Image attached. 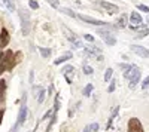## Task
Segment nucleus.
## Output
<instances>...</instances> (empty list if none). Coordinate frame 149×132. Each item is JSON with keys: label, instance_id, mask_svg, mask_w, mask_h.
<instances>
[{"label": "nucleus", "instance_id": "72a5a7b5", "mask_svg": "<svg viewBox=\"0 0 149 132\" xmlns=\"http://www.w3.org/2000/svg\"><path fill=\"white\" fill-rule=\"evenodd\" d=\"M84 132H91V129H90V126H86V128L84 129Z\"/></svg>", "mask_w": 149, "mask_h": 132}, {"label": "nucleus", "instance_id": "f3484780", "mask_svg": "<svg viewBox=\"0 0 149 132\" xmlns=\"http://www.w3.org/2000/svg\"><path fill=\"white\" fill-rule=\"evenodd\" d=\"M3 5L6 6V9L9 12H15L17 10V6H15V0H2Z\"/></svg>", "mask_w": 149, "mask_h": 132}, {"label": "nucleus", "instance_id": "f8f14e48", "mask_svg": "<svg viewBox=\"0 0 149 132\" xmlns=\"http://www.w3.org/2000/svg\"><path fill=\"white\" fill-rule=\"evenodd\" d=\"M63 74H64L67 83H72V80H73L72 77H73V74H74V68H73L72 65H66V67L63 68Z\"/></svg>", "mask_w": 149, "mask_h": 132}, {"label": "nucleus", "instance_id": "1a4fd4ad", "mask_svg": "<svg viewBox=\"0 0 149 132\" xmlns=\"http://www.w3.org/2000/svg\"><path fill=\"white\" fill-rule=\"evenodd\" d=\"M142 15L139 12H131V16H130V22H131V27H139L142 25Z\"/></svg>", "mask_w": 149, "mask_h": 132}, {"label": "nucleus", "instance_id": "c756f323", "mask_svg": "<svg viewBox=\"0 0 149 132\" xmlns=\"http://www.w3.org/2000/svg\"><path fill=\"white\" fill-rule=\"evenodd\" d=\"M115 91V80L110 83V86H109V89H107V92H113Z\"/></svg>", "mask_w": 149, "mask_h": 132}, {"label": "nucleus", "instance_id": "7ed1b4c3", "mask_svg": "<svg viewBox=\"0 0 149 132\" xmlns=\"http://www.w3.org/2000/svg\"><path fill=\"white\" fill-rule=\"evenodd\" d=\"M26 119H27V105H26V102H22V104H21V107H19L18 120H17L15 126L12 128V131H10V132H15V131H17V128H19V126H21L24 122H26Z\"/></svg>", "mask_w": 149, "mask_h": 132}, {"label": "nucleus", "instance_id": "2f4dec72", "mask_svg": "<svg viewBox=\"0 0 149 132\" xmlns=\"http://www.w3.org/2000/svg\"><path fill=\"white\" fill-rule=\"evenodd\" d=\"M90 129H91V131H97V129H98V125H97V123H93V125H90Z\"/></svg>", "mask_w": 149, "mask_h": 132}, {"label": "nucleus", "instance_id": "dca6fc26", "mask_svg": "<svg viewBox=\"0 0 149 132\" xmlns=\"http://www.w3.org/2000/svg\"><path fill=\"white\" fill-rule=\"evenodd\" d=\"M139 80H140V71H139V73H136V74H134V76H133V77L128 80V82H130V83H128V86H130L131 89H134L136 86H137Z\"/></svg>", "mask_w": 149, "mask_h": 132}, {"label": "nucleus", "instance_id": "39448f33", "mask_svg": "<svg viewBox=\"0 0 149 132\" xmlns=\"http://www.w3.org/2000/svg\"><path fill=\"white\" fill-rule=\"evenodd\" d=\"M98 5H100V6L104 9V12H106V14H109V15H113V14H116V12L119 10V8H118L116 5L109 3V2H104V0H100V2H98Z\"/></svg>", "mask_w": 149, "mask_h": 132}, {"label": "nucleus", "instance_id": "f704fd0d", "mask_svg": "<svg viewBox=\"0 0 149 132\" xmlns=\"http://www.w3.org/2000/svg\"><path fill=\"white\" fill-rule=\"evenodd\" d=\"M2 58H3V52H2V51H0V59H2Z\"/></svg>", "mask_w": 149, "mask_h": 132}, {"label": "nucleus", "instance_id": "473e14b6", "mask_svg": "<svg viewBox=\"0 0 149 132\" xmlns=\"http://www.w3.org/2000/svg\"><path fill=\"white\" fill-rule=\"evenodd\" d=\"M3 114H5V111L0 110V125H2V120H3Z\"/></svg>", "mask_w": 149, "mask_h": 132}, {"label": "nucleus", "instance_id": "4468645a", "mask_svg": "<svg viewBox=\"0 0 149 132\" xmlns=\"http://www.w3.org/2000/svg\"><path fill=\"white\" fill-rule=\"evenodd\" d=\"M21 58H22V54H21V52H17L14 56H12V61H10V64H9V68H8V70H12V68H14V67L21 61Z\"/></svg>", "mask_w": 149, "mask_h": 132}, {"label": "nucleus", "instance_id": "5701e85b", "mask_svg": "<svg viewBox=\"0 0 149 132\" xmlns=\"http://www.w3.org/2000/svg\"><path fill=\"white\" fill-rule=\"evenodd\" d=\"M84 74L91 76V74H93V67L88 65V64H85V65H84Z\"/></svg>", "mask_w": 149, "mask_h": 132}, {"label": "nucleus", "instance_id": "6e6552de", "mask_svg": "<svg viewBox=\"0 0 149 132\" xmlns=\"http://www.w3.org/2000/svg\"><path fill=\"white\" fill-rule=\"evenodd\" d=\"M134 31H136V37H139V39H143L146 37V36H149V27L146 25H139V27H131Z\"/></svg>", "mask_w": 149, "mask_h": 132}, {"label": "nucleus", "instance_id": "9b49d317", "mask_svg": "<svg viewBox=\"0 0 149 132\" xmlns=\"http://www.w3.org/2000/svg\"><path fill=\"white\" fill-rule=\"evenodd\" d=\"M9 43V31L6 28H2V33H0V47H6Z\"/></svg>", "mask_w": 149, "mask_h": 132}, {"label": "nucleus", "instance_id": "c9c22d12", "mask_svg": "<svg viewBox=\"0 0 149 132\" xmlns=\"http://www.w3.org/2000/svg\"><path fill=\"white\" fill-rule=\"evenodd\" d=\"M146 21H148V24H149V14H148V18H146Z\"/></svg>", "mask_w": 149, "mask_h": 132}, {"label": "nucleus", "instance_id": "4be33fe9", "mask_svg": "<svg viewBox=\"0 0 149 132\" xmlns=\"http://www.w3.org/2000/svg\"><path fill=\"white\" fill-rule=\"evenodd\" d=\"M61 12H63V14H66V15H69V16H72V18H78V14H74L72 9L64 8V9H61Z\"/></svg>", "mask_w": 149, "mask_h": 132}, {"label": "nucleus", "instance_id": "7c9ffc66", "mask_svg": "<svg viewBox=\"0 0 149 132\" xmlns=\"http://www.w3.org/2000/svg\"><path fill=\"white\" fill-rule=\"evenodd\" d=\"M48 2L51 3V5L54 6V8H58V2H57V0H48Z\"/></svg>", "mask_w": 149, "mask_h": 132}, {"label": "nucleus", "instance_id": "9d476101", "mask_svg": "<svg viewBox=\"0 0 149 132\" xmlns=\"http://www.w3.org/2000/svg\"><path fill=\"white\" fill-rule=\"evenodd\" d=\"M66 34H67V39L72 42V45L74 46V49H78V47H84L82 46V42L78 39V37H74V34L73 33H70L69 30H66Z\"/></svg>", "mask_w": 149, "mask_h": 132}, {"label": "nucleus", "instance_id": "20e7f679", "mask_svg": "<svg viewBox=\"0 0 149 132\" xmlns=\"http://www.w3.org/2000/svg\"><path fill=\"white\" fill-rule=\"evenodd\" d=\"M12 56H14L12 51H6V55L3 54V58L0 59V74H2L6 68H9V64L12 61Z\"/></svg>", "mask_w": 149, "mask_h": 132}, {"label": "nucleus", "instance_id": "a878e982", "mask_svg": "<svg viewBox=\"0 0 149 132\" xmlns=\"http://www.w3.org/2000/svg\"><path fill=\"white\" fill-rule=\"evenodd\" d=\"M29 6L31 9H37V8H39V3H37L36 0H29Z\"/></svg>", "mask_w": 149, "mask_h": 132}, {"label": "nucleus", "instance_id": "aec40b11", "mask_svg": "<svg viewBox=\"0 0 149 132\" xmlns=\"http://www.w3.org/2000/svg\"><path fill=\"white\" fill-rule=\"evenodd\" d=\"M93 89H94V86L91 85V83H88V85L85 86V89H84V97H90L91 92H93Z\"/></svg>", "mask_w": 149, "mask_h": 132}, {"label": "nucleus", "instance_id": "6ab92c4d", "mask_svg": "<svg viewBox=\"0 0 149 132\" xmlns=\"http://www.w3.org/2000/svg\"><path fill=\"white\" fill-rule=\"evenodd\" d=\"M116 24H118V27H119V28H124V27L127 25V15H121Z\"/></svg>", "mask_w": 149, "mask_h": 132}, {"label": "nucleus", "instance_id": "ddd939ff", "mask_svg": "<svg viewBox=\"0 0 149 132\" xmlns=\"http://www.w3.org/2000/svg\"><path fill=\"white\" fill-rule=\"evenodd\" d=\"M100 47H97V46H86L85 47V55H90V56H93V55H100Z\"/></svg>", "mask_w": 149, "mask_h": 132}, {"label": "nucleus", "instance_id": "a211bd4d", "mask_svg": "<svg viewBox=\"0 0 149 132\" xmlns=\"http://www.w3.org/2000/svg\"><path fill=\"white\" fill-rule=\"evenodd\" d=\"M70 58H72V54L67 52L66 55H63V56H60L58 59H55V63H54V64H57V65H58V64H63V63H66L67 59H70Z\"/></svg>", "mask_w": 149, "mask_h": 132}, {"label": "nucleus", "instance_id": "f257e3e1", "mask_svg": "<svg viewBox=\"0 0 149 132\" xmlns=\"http://www.w3.org/2000/svg\"><path fill=\"white\" fill-rule=\"evenodd\" d=\"M18 16L21 19V31H22V34L29 36V33H30V14L24 9H19Z\"/></svg>", "mask_w": 149, "mask_h": 132}, {"label": "nucleus", "instance_id": "412c9836", "mask_svg": "<svg viewBox=\"0 0 149 132\" xmlns=\"http://www.w3.org/2000/svg\"><path fill=\"white\" fill-rule=\"evenodd\" d=\"M39 52L45 58H49V55H51V49H48V47H39Z\"/></svg>", "mask_w": 149, "mask_h": 132}, {"label": "nucleus", "instance_id": "b1692460", "mask_svg": "<svg viewBox=\"0 0 149 132\" xmlns=\"http://www.w3.org/2000/svg\"><path fill=\"white\" fill-rule=\"evenodd\" d=\"M112 74H113V70H112V68H107L106 73H104V82H109L110 77H112Z\"/></svg>", "mask_w": 149, "mask_h": 132}, {"label": "nucleus", "instance_id": "f03ea898", "mask_svg": "<svg viewBox=\"0 0 149 132\" xmlns=\"http://www.w3.org/2000/svg\"><path fill=\"white\" fill-rule=\"evenodd\" d=\"M98 33V36L102 37V40H104V43L106 45H109V46H113L115 43H116V39H115V36H113V33H112L109 28H102V30H98L97 31Z\"/></svg>", "mask_w": 149, "mask_h": 132}, {"label": "nucleus", "instance_id": "0eeeda50", "mask_svg": "<svg viewBox=\"0 0 149 132\" xmlns=\"http://www.w3.org/2000/svg\"><path fill=\"white\" fill-rule=\"evenodd\" d=\"M131 51H133L136 55L142 56V58H149V51L146 49V47L140 46V45H131Z\"/></svg>", "mask_w": 149, "mask_h": 132}, {"label": "nucleus", "instance_id": "bb28decb", "mask_svg": "<svg viewBox=\"0 0 149 132\" xmlns=\"http://www.w3.org/2000/svg\"><path fill=\"white\" fill-rule=\"evenodd\" d=\"M142 88H143V89L149 88V76H148V77H146V79H145V80L142 82Z\"/></svg>", "mask_w": 149, "mask_h": 132}, {"label": "nucleus", "instance_id": "c85d7f7f", "mask_svg": "<svg viewBox=\"0 0 149 132\" xmlns=\"http://www.w3.org/2000/svg\"><path fill=\"white\" fill-rule=\"evenodd\" d=\"M84 39H85L86 42H94V37H93L91 34H85V36H84Z\"/></svg>", "mask_w": 149, "mask_h": 132}, {"label": "nucleus", "instance_id": "393cba45", "mask_svg": "<svg viewBox=\"0 0 149 132\" xmlns=\"http://www.w3.org/2000/svg\"><path fill=\"white\" fill-rule=\"evenodd\" d=\"M45 101V91L43 89H39V98H37V102L42 104Z\"/></svg>", "mask_w": 149, "mask_h": 132}, {"label": "nucleus", "instance_id": "423d86ee", "mask_svg": "<svg viewBox=\"0 0 149 132\" xmlns=\"http://www.w3.org/2000/svg\"><path fill=\"white\" fill-rule=\"evenodd\" d=\"M128 132H143V126L139 119L131 117L128 120Z\"/></svg>", "mask_w": 149, "mask_h": 132}, {"label": "nucleus", "instance_id": "cd10ccee", "mask_svg": "<svg viewBox=\"0 0 149 132\" xmlns=\"http://www.w3.org/2000/svg\"><path fill=\"white\" fill-rule=\"evenodd\" d=\"M137 9H139V10H142V12H148V14H149V8H148V6H145V5H139V6H137Z\"/></svg>", "mask_w": 149, "mask_h": 132}, {"label": "nucleus", "instance_id": "2eb2a0df", "mask_svg": "<svg viewBox=\"0 0 149 132\" xmlns=\"http://www.w3.org/2000/svg\"><path fill=\"white\" fill-rule=\"evenodd\" d=\"M6 98V82L0 80V104H2Z\"/></svg>", "mask_w": 149, "mask_h": 132}]
</instances>
